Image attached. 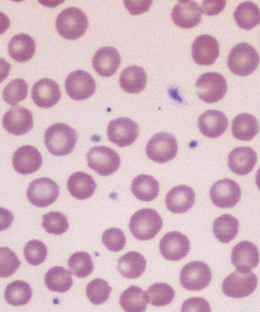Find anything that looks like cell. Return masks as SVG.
<instances>
[{
	"label": "cell",
	"instance_id": "obj_43",
	"mask_svg": "<svg viewBox=\"0 0 260 312\" xmlns=\"http://www.w3.org/2000/svg\"><path fill=\"white\" fill-rule=\"evenodd\" d=\"M102 240L105 247L114 252L123 249L126 242V238L123 232L116 228L106 230L102 235Z\"/></svg>",
	"mask_w": 260,
	"mask_h": 312
},
{
	"label": "cell",
	"instance_id": "obj_6",
	"mask_svg": "<svg viewBox=\"0 0 260 312\" xmlns=\"http://www.w3.org/2000/svg\"><path fill=\"white\" fill-rule=\"evenodd\" d=\"M88 166L98 174L107 176L118 170L121 160L113 149L104 146L91 148L87 153Z\"/></svg>",
	"mask_w": 260,
	"mask_h": 312
},
{
	"label": "cell",
	"instance_id": "obj_3",
	"mask_svg": "<svg viewBox=\"0 0 260 312\" xmlns=\"http://www.w3.org/2000/svg\"><path fill=\"white\" fill-rule=\"evenodd\" d=\"M259 63V55L250 44L242 42L234 46L229 52L227 64L235 75L245 76L252 74Z\"/></svg>",
	"mask_w": 260,
	"mask_h": 312
},
{
	"label": "cell",
	"instance_id": "obj_5",
	"mask_svg": "<svg viewBox=\"0 0 260 312\" xmlns=\"http://www.w3.org/2000/svg\"><path fill=\"white\" fill-rule=\"evenodd\" d=\"M257 278L252 271L236 269L223 281L222 289L227 296L241 298L251 294L255 290Z\"/></svg>",
	"mask_w": 260,
	"mask_h": 312
},
{
	"label": "cell",
	"instance_id": "obj_13",
	"mask_svg": "<svg viewBox=\"0 0 260 312\" xmlns=\"http://www.w3.org/2000/svg\"><path fill=\"white\" fill-rule=\"evenodd\" d=\"M67 95L76 101L87 99L96 90V83L92 76L83 70H76L68 75L65 80Z\"/></svg>",
	"mask_w": 260,
	"mask_h": 312
},
{
	"label": "cell",
	"instance_id": "obj_23",
	"mask_svg": "<svg viewBox=\"0 0 260 312\" xmlns=\"http://www.w3.org/2000/svg\"><path fill=\"white\" fill-rule=\"evenodd\" d=\"M165 202L167 208L172 213H185L194 205L195 193L190 186L177 185L167 193Z\"/></svg>",
	"mask_w": 260,
	"mask_h": 312
},
{
	"label": "cell",
	"instance_id": "obj_15",
	"mask_svg": "<svg viewBox=\"0 0 260 312\" xmlns=\"http://www.w3.org/2000/svg\"><path fill=\"white\" fill-rule=\"evenodd\" d=\"M160 252L167 260L176 261L186 257L190 250V242L183 234L173 231L167 233L159 243Z\"/></svg>",
	"mask_w": 260,
	"mask_h": 312
},
{
	"label": "cell",
	"instance_id": "obj_42",
	"mask_svg": "<svg viewBox=\"0 0 260 312\" xmlns=\"http://www.w3.org/2000/svg\"><path fill=\"white\" fill-rule=\"evenodd\" d=\"M20 265V262L14 252L8 247H0V277L11 276Z\"/></svg>",
	"mask_w": 260,
	"mask_h": 312
},
{
	"label": "cell",
	"instance_id": "obj_18",
	"mask_svg": "<svg viewBox=\"0 0 260 312\" xmlns=\"http://www.w3.org/2000/svg\"><path fill=\"white\" fill-rule=\"evenodd\" d=\"M171 18L174 23L183 28H190L198 25L201 19V12L194 1H179L174 7Z\"/></svg>",
	"mask_w": 260,
	"mask_h": 312
},
{
	"label": "cell",
	"instance_id": "obj_4",
	"mask_svg": "<svg viewBox=\"0 0 260 312\" xmlns=\"http://www.w3.org/2000/svg\"><path fill=\"white\" fill-rule=\"evenodd\" d=\"M89 25L88 18L80 9L69 7L57 16L55 26L59 34L68 40H76L86 32Z\"/></svg>",
	"mask_w": 260,
	"mask_h": 312
},
{
	"label": "cell",
	"instance_id": "obj_14",
	"mask_svg": "<svg viewBox=\"0 0 260 312\" xmlns=\"http://www.w3.org/2000/svg\"><path fill=\"white\" fill-rule=\"evenodd\" d=\"M3 126L9 133L19 136L25 134L33 127L32 112L20 106L12 107L4 115Z\"/></svg>",
	"mask_w": 260,
	"mask_h": 312
},
{
	"label": "cell",
	"instance_id": "obj_24",
	"mask_svg": "<svg viewBox=\"0 0 260 312\" xmlns=\"http://www.w3.org/2000/svg\"><path fill=\"white\" fill-rule=\"evenodd\" d=\"M257 161L255 151L251 147L241 146L233 149L228 155L229 168L234 173L245 175L250 173Z\"/></svg>",
	"mask_w": 260,
	"mask_h": 312
},
{
	"label": "cell",
	"instance_id": "obj_22",
	"mask_svg": "<svg viewBox=\"0 0 260 312\" xmlns=\"http://www.w3.org/2000/svg\"><path fill=\"white\" fill-rule=\"evenodd\" d=\"M121 63L118 51L112 47H103L99 49L92 58V66L101 76L108 77L117 71Z\"/></svg>",
	"mask_w": 260,
	"mask_h": 312
},
{
	"label": "cell",
	"instance_id": "obj_10",
	"mask_svg": "<svg viewBox=\"0 0 260 312\" xmlns=\"http://www.w3.org/2000/svg\"><path fill=\"white\" fill-rule=\"evenodd\" d=\"M59 195V187L56 183L47 177L34 180L30 184L26 197L34 206L45 207L56 201Z\"/></svg>",
	"mask_w": 260,
	"mask_h": 312
},
{
	"label": "cell",
	"instance_id": "obj_21",
	"mask_svg": "<svg viewBox=\"0 0 260 312\" xmlns=\"http://www.w3.org/2000/svg\"><path fill=\"white\" fill-rule=\"evenodd\" d=\"M197 123L203 135L210 138H216L226 131L228 122L226 116L222 112L209 110L199 115Z\"/></svg>",
	"mask_w": 260,
	"mask_h": 312
},
{
	"label": "cell",
	"instance_id": "obj_37",
	"mask_svg": "<svg viewBox=\"0 0 260 312\" xmlns=\"http://www.w3.org/2000/svg\"><path fill=\"white\" fill-rule=\"evenodd\" d=\"M68 265L72 273L79 278L89 276L94 269L91 256L84 252L73 254L68 259Z\"/></svg>",
	"mask_w": 260,
	"mask_h": 312
},
{
	"label": "cell",
	"instance_id": "obj_19",
	"mask_svg": "<svg viewBox=\"0 0 260 312\" xmlns=\"http://www.w3.org/2000/svg\"><path fill=\"white\" fill-rule=\"evenodd\" d=\"M61 93L56 82L48 78L38 80L32 89V98L35 104L41 108H48L60 100Z\"/></svg>",
	"mask_w": 260,
	"mask_h": 312
},
{
	"label": "cell",
	"instance_id": "obj_2",
	"mask_svg": "<svg viewBox=\"0 0 260 312\" xmlns=\"http://www.w3.org/2000/svg\"><path fill=\"white\" fill-rule=\"evenodd\" d=\"M163 221L159 213L151 208H143L134 213L129 222L132 235L140 240L154 238L161 229Z\"/></svg>",
	"mask_w": 260,
	"mask_h": 312
},
{
	"label": "cell",
	"instance_id": "obj_1",
	"mask_svg": "<svg viewBox=\"0 0 260 312\" xmlns=\"http://www.w3.org/2000/svg\"><path fill=\"white\" fill-rule=\"evenodd\" d=\"M78 139L77 132L68 124L56 123L49 126L44 134L47 150L55 156H64L73 150Z\"/></svg>",
	"mask_w": 260,
	"mask_h": 312
},
{
	"label": "cell",
	"instance_id": "obj_48",
	"mask_svg": "<svg viewBox=\"0 0 260 312\" xmlns=\"http://www.w3.org/2000/svg\"><path fill=\"white\" fill-rule=\"evenodd\" d=\"M11 70V65L4 58H0V83L8 76Z\"/></svg>",
	"mask_w": 260,
	"mask_h": 312
},
{
	"label": "cell",
	"instance_id": "obj_8",
	"mask_svg": "<svg viewBox=\"0 0 260 312\" xmlns=\"http://www.w3.org/2000/svg\"><path fill=\"white\" fill-rule=\"evenodd\" d=\"M146 152L153 161L159 163L167 162L174 159L177 154L176 138L169 133H157L148 142Z\"/></svg>",
	"mask_w": 260,
	"mask_h": 312
},
{
	"label": "cell",
	"instance_id": "obj_26",
	"mask_svg": "<svg viewBox=\"0 0 260 312\" xmlns=\"http://www.w3.org/2000/svg\"><path fill=\"white\" fill-rule=\"evenodd\" d=\"M36 50L34 39L25 34L15 35L8 44L10 56L15 61L23 63L31 59Z\"/></svg>",
	"mask_w": 260,
	"mask_h": 312
},
{
	"label": "cell",
	"instance_id": "obj_47",
	"mask_svg": "<svg viewBox=\"0 0 260 312\" xmlns=\"http://www.w3.org/2000/svg\"><path fill=\"white\" fill-rule=\"evenodd\" d=\"M14 220V215L9 210L0 207V231L10 227Z\"/></svg>",
	"mask_w": 260,
	"mask_h": 312
},
{
	"label": "cell",
	"instance_id": "obj_36",
	"mask_svg": "<svg viewBox=\"0 0 260 312\" xmlns=\"http://www.w3.org/2000/svg\"><path fill=\"white\" fill-rule=\"evenodd\" d=\"M145 295L148 302L155 306H163L172 301L175 292L168 284L158 283L149 287Z\"/></svg>",
	"mask_w": 260,
	"mask_h": 312
},
{
	"label": "cell",
	"instance_id": "obj_12",
	"mask_svg": "<svg viewBox=\"0 0 260 312\" xmlns=\"http://www.w3.org/2000/svg\"><path fill=\"white\" fill-rule=\"evenodd\" d=\"M213 203L220 208H232L239 201L241 190L234 180L224 178L215 182L210 190Z\"/></svg>",
	"mask_w": 260,
	"mask_h": 312
},
{
	"label": "cell",
	"instance_id": "obj_46",
	"mask_svg": "<svg viewBox=\"0 0 260 312\" xmlns=\"http://www.w3.org/2000/svg\"><path fill=\"white\" fill-rule=\"evenodd\" d=\"M125 7L132 15L140 14L147 11L152 1H124Z\"/></svg>",
	"mask_w": 260,
	"mask_h": 312
},
{
	"label": "cell",
	"instance_id": "obj_44",
	"mask_svg": "<svg viewBox=\"0 0 260 312\" xmlns=\"http://www.w3.org/2000/svg\"><path fill=\"white\" fill-rule=\"evenodd\" d=\"M182 312H210L211 308L208 301L201 297H191L186 299L183 303Z\"/></svg>",
	"mask_w": 260,
	"mask_h": 312
},
{
	"label": "cell",
	"instance_id": "obj_28",
	"mask_svg": "<svg viewBox=\"0 0 260 312\" xmlns=\"http://www.w3.org/2000/svg\"><path fill=\"white\" fill-rule=\"evenodd\" d=\"M147 80V74L143 68L131 66L122 71L119 83L121 88L126 92L137 93L145 89Z\"/></svg>",
	"mask_w": 260,
	"mask_h": 312
},
{
	"label": "cell",
	"instance_id": "obj_7",
	"mask_svg": "<svg viewBox=\"0 0 260 312\" xmlns=\"http://www.w3.org/2000/svg\"><path fill=\"white\" fill-rule=\"evenodd\" d=\"M198 98L207 103H213L222 99L227 91L225 78L216 72H207L201 75L195 83Z\"/></svg>",
	"mask_w": 260,
	"mask_h": 312
},
{
	"label": "cell",
	"instance_id": "obj_30",
	"mask_svg": "<svg viewBox=\"0 0 260 312\" xmlns=\"http://www.w3.org/2000/svg\"><path fill=\"white\" fill-rule=\"evenodd\" d=\"M131 191L138 199L146 202L153 200L159 193V182L153 176L140 174L132 181Z\"/></svg>",
	"mask_w": 260,
	"mask_h": 312
},
{
	"label": "cell",
	"instance_id": "obj_38",
	"mask_svg": "<svg viewBox=\"0 0 260 312\" xmlns=\"http://www.w3.org/2000/svg\"><path fill=\"white\" fill-rule=\"evenodd\" d=\"M27 89L28 85L24 80H13L4 87L3 92V99L10 105H17L26 98Z\"/></svg>",
	"mask_w": 260,
	"mask_h": 312
},
{
	"label": "cell",
	"instance_id": "obj_11",
	"mask_svg": "<svg viewBox=\"0 0 260 312\" xmlns=\"http://www.w3.org/2000/svg\"><path fill=\"white\" fill-rule=\"evenodd\" d=\"M108 140L123 147L132 144L139 134L138 124L127 117H119L110 121L107 129Z\"/></svg>",
	"mask_w": 260,
	"mask_h": 312
},
{
	"label": "cell",
	"instance_id": "obj_16",
	"mask_svg": "<svg viewBox=\"0 0 260 312\" xmlns=\"http://www.w3.org/2000/svg\"><path fill=\"white\" fill-rule=\"evenodd\" d=\"M219 55V43L212 36L207 34L198 36L192 43V56L199 65H212Z\"/></svg>",
	"mask_w": 260,
	"mask_h": 312
},
{
	"label": "cell",
	"instance_id": "obj_40",
	"mask_svg": "<svg viewBox=\"0 0 260 312\" xmlns=\"http://www.w3.org/2000/svg\"><path fill=\"white\" fill-rule=\"evenodd\" d=\"M42 226L50 234L61 235L67 231L69 223L64 214L59 211H50L42 216Z\"/></svg>",
	"mask_w": 260,
	"mask_h": 312
},
{
	"label": "cell",
	"instance_id": "obj_17",
	"mask_svg": "<svg viewBox=\"0 0 260 312\" xmlns=\"http://www.w3.org/2000/svg\"><path fill=\"white\" fill-rule=\"evenodd\" d=\"M42 158L39 150L32 145H23L14 153L12 164L15 170L22 175L30 174L40 168Z\"/></svg>",
	"mask_w": 260,
	"mask_h": 312
},
{
	"label": "cell",
	"instance_id": "obj_33",
	"mask_svg": "<svg viewBox=\"0 0 260 312\" xmlns=\"http://www.w3.org/2000/svg\"><path fill=\"white\" fill-rule=\"evenodd\" d=\"M47 288L53 292L64 293L73 285L72 274L62 266H54L49 269L45 275Z\"/></svg>",
	"mask_w": 260,
	"mask_h": 312
},
{
	"label": "cell",
	"instance_id": "obj_35",
	"mask_svg": "<svg viewBox=\"0 0 260 312\" xmlns=\"http://www.w3.org/2000/svg\"><path fill=\"white\" fill-rule=\"evenodd\" d=\"M32 295V289L28 284L17 280L8 285L4 295L9 304L18 306L27 303L31 300Z\"/></svg>",
	"mask_w": 260,
	"mask_h": 312
},
{
	"label": "cell",
	"instance_id": "obj_20",
	"mask_svg": "<svg viewBox=\"0 0 260 312\" xmlns=\"http://www.w3.org/2000/svg\"><path fill=\"white\" fill-rule=\"evenodd\" d=\"M231 260L237 270L250 271L259 263L258 250L256 245L250 241H241L233 247Z\"/></svg>",
	"mask_w": 260,
	"mask_h": 312
},
{
	"label": "cell",
	"instance_id": "obj_31",
	"mask_svg": "<svg viewBox=\"0 0 260 312\" xmlns=\"http://www.w3.org/2000/svg\"><path fill=\"white\" fill-rule=\"evenodd\" d=\"M234 17L240 27L245 30H250L259 23V8L251 2H242L234 11Z\"/></svg>",
	"mask_w": 260,
	"mask_h": 312
},
{
	"label": "cell",
	"instance_id": "obj_45",
	"mask_svg": "<svg viewBox=\"0 0 260 312\" xmlns=\"http://www.w3.org/2000/svg\"><path fill=\"white\" fill-rule=\"evenodd\" d=\"M226 1L206 0L203 1L200 10L208 16H214L221 13L224 10Z\"/></svg>",
	"mask_w": 260,
	"mask_h": 312
},
{
	"label": "cell",
	"instance_id": "obj_34",
	"mask_svg": "<svg viewBox=\"0 0 260 312\" xmlns=\"http://www.w3.org/2000/svg\"><path fill=\"white\" fill-rule=\"evenodd\" d=\"M147 303L145 292L141 288L136 286L128 287L120 296V304L126 311H144Z\"/></svg>",
	"mask_w": 260,
	"mask_h": 312
},
{
	"label": "cell",
	"instance_id": "obj_39",
	"mask_svg": "<svg viewBox=\"0 0 260 312\" xmlns=\"http://www.w3.org/2000/svg\"><path fill=\"white\" fill-rule=\"evenodd\" d=\"M111 289V287L106 280L101 278H96L88 284L86 294L93 304L99 305L107 301Z\"/></svg>",
	"mask_w": 260,
	"mask_h": 312
},
{
	"label": "cell",
	"instance_id": "obj_32",
	"mask_svg": "<svg viewBox=\"0 0 260 312\" xmlns=\"http://www.w3.org/2000/svg\"><path fill=\"white\" fill-rule=\"evenodd\" d=\"M239 227V221L236 218L230 214H224L214 221L213 232L220 242L227 243L236 237Z\"/></svg>",
	"mask_w": 260,
	"mask_h": 312
},
{
	"label": "cell",
	"instance_id": "obj_25",
	"mask_svg": "<svg viewBox=\"0 0 260 312\" xmlns=\"http://www.w3.org/2000/svg\"><path fill=\"white\" fill-rule=\"evenodd\" d=\"M97 185L91 175L83 172L73 173L67 181V188L70 194L79 200L91 197Z\"/></svg>",
	"mask_w": 260,
	"mask_h": 312
},
{
	"label": "cell",
	"instance_id": "obj_49",
	"mask_svg": "<svg viewBox=\"0 0 260 312\" xmlns=\"http://www.w3.org/2000/svg\"><path fill=\"white\" fill-rule=\"evenodd\" d=\"M10 21L9 18L3 12H0V35L9 28Z\"/></svg>",
	"mask_w": 260,
	"mask_h": 312
},
{
	"label": "cell",
	"instance_id": "obj_9",
	"mask_svg": "<svg viewBox=\"0 0 260 312\" xmlns=\"http://www.w3.org/2000/svg\"><path fill=\"white\" fill-rule=\"evenodd\" d=\"M211 279L210 267L201 261H193L186 264L180 274L181 286L189 291L204 289L209 285Z\"/></svg>",
	"mask_w": 260,
	"mask_h": 312
},
{
	"label": "cell",
	"instance_id": "obj_29",
	"mask_svg": "<svg viewBox=\"0 0 260 312\" xmlns=\"http://www.w3.org/2000/svg\"><path fill=\"white\" fill-rule=\"evenodd\" d=\"M258 131V121L255 116L250 114H239L233 120L232 134L238 140L244 141L251 140Z\"/></svg>",
	"mask_w": 260,
	"mask_h": 312
},
{
	"label": "cell",
	"instance_id": "obj_41",
	"mask_svg": "<svg viewBox=\"0 0 260 312\" xmlns=\"http://www.w3.org/2000/svg\"><path fill=\"white\" fill-rule=\"evenodd\" d=\"M23 251L25 260L33 266H37L42 263L46 259L48 252L45 244L37 240L28 241Z\"/></svg>",
	"mask_w": 260,
	"mask_h": 312
},
{
	"label": "cell",
	"instance_id": "obj_27",
	"mask_svg": "<svg viewBox=\"0 0 260 312\" xmlns=\"http://www.w3.org/2000/svg\"><path fill=\"white\" fill-rule=\"evenodd\" d=\"M146 264V260L141 254L131 251L119 259L117 269L125 278H136L145 272Z\"/></svg>",
	"mask_w": 260,
	"mask_h": 312
}]
</instances>
